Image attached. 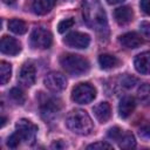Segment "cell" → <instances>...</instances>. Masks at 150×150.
<instances>
[{
	"label": "cell",
	"instance_id": "32",
	"mask_svg": "<svg viewBox=\"0 0 150 150\" xmlns=\"http://www.w3.org/2000/svg\"><path fill=\"white\" fill-rule=\"evenodd\" d=\"M15 1L16 0H2V2L6 5H13V4H15Z\"/></svg>",
	"mask_w": 150,
	"mask_h": 150
},
{
	"label": "cell",
	"instance_id": "19",
	"mask_svg": "<svg viewBox=\"0 0 150 150\" xmlns=\"http://www.w3.org/2000/svg\"><path fill=\"white\" fill-rule=\"evenodd\" d=\"M98 63L102 69H111L118 66L120 61L116 56L110 54H102L98 56Z\"/></svg>",
	"mask_w": 150,
	"mask_h": 150
},
{
	"label": "cell",
	"instance_id": "30",
	"mask_svg": "<svg viewBox=\"0 0 150 150\" xmlns=\"http://www.w3.org/2000/svg\"><path fill=\"white\" fill-rule=\"evenodd\" d=\"M66 145L62 143V141H56V142H54L53 144H52V148L53 149H62V148H64Z\"/></svg>",
	"mask_w": 150,
	"mask_h": 150
},
{
	"label": "cell",
	"instance_id": "10",
	"mask_svg": "<svg viewBox=\"0 0 150 150\" xmlns=\"http://www.w3.org/2000/svg\"><path fill=\"white\" fill-rule=\"evenodd\" d=\"M0 50H1L2 54L14 56V55H18L21 52V43L16 39L5 35V36L1 38Z\"/></svg>",
	"mask_w": 150,
	"mask_h": 150
},
{
	"label": "cell",
	"instance_id": "6",
	"mask_svg": "<svg viewBox=\"0 0 150 150\" xmlns=\"http://www.w3.org/2000/svg\"><path fill=\"white\" fill-rule=\"evenodd\" d=\"M53 41L52 34L48 29L43 27H36L33 29L29 36V43L33 48L36 49H47L50 47Z\"/></svg>",
	"mask_w": 150,
	"mask_h": 150
},
{
	"label": "cell",
	"instance_id": "14",
	"mask_svg": "<svg viewBox=\"0 0 150 150\" xmlns=\"http://www.w3.org/2000/svg\"><path fill=\"white\" fill-rule=\"evenodd\" d=\"M135 107H136L135 98L132 96H124L120 101V104H118V114H120V116L122 118L129 117L132 114V111L135 110Z\"/></svg>",
	"mask_w": 150,
	"mask_h": 150
},
{
	"label": "cell",
	"instance_id": "31",
	"mask_svg": "<svg viewBox=\"0 0 150 150\" xmlns=\"http://www.w3.org/2000/svg\"><path fill=\"white\" fill-rule=\"evenodd\" d=\"M108 1V4H110V5H116V4H121L122 1H124V0H107Z\"/></svg>",
	"mask_w": 150,
	"mask_h": 150
},
{
	"label": "cell",
	"instance_id": "12",
	"mask_svg": "<svg viewBox=\"0 0 150 150\" xmlns=\"http://www.w3.org/2000/svg\"><path fill=\"white\" fill-rule=\"evenodd\" d=\"M135 69L143 75L150 74V50L138 54L134 60Z\"/></svg>",
	"mask_w": 150,
	"mask_h": 150
},
{
	"label": "cell",
	"instance_id": "15",
	"mask_svg": "<svg viewBox=\"0 0 150 150\" xmlns=\"http://www.w3.org/2000/svg\"><path fill=\"white\" fill-rule=\"evenodd\" d=\"M114 16H115V20L118 25L124 26V25L129 23L132 20L134 12L129 6H122V7H118V8L115 9Z\"/></svg>",
	"mask_w": 150,
	"mask_h": 150
},
{
	"label": "cell",
	"instance_id": "23",
	"mask_svg": "<svg viewBox=\"0 0 150 150\" xmlns=\"http://www.w3.org/2000/svg\"><path fill=\"white\" fill-rule=\"evenodd\" d=\"M9 98L15 103V104H23L25 103V95L21 89L19 88H12L9 90Z\"/></svg>",
	"mask_w": 150,
	"mask_h": 150
},
{
	"label": "cell",
	"instance_id": "2",
	"mask_svg": "<svg viewBox=\"0 0 150 150\" xmlns=\"http://www.w3.org/2000/svg\"><path fill=\"white\" fill-rule=\"evenodd\" d=\"M38 127L29 120H19L15 124V132L12 134L7 139V145L12 149H16L21 143L32 144L35 139Z\"/></svg>",
	"mask_w": 150,
	"mask_h": 150
},
{
	"label": "cell",
	"instance_id": "21",
	"mask_svg": "<svg viewBox=\"0 0 150 150\" xmlns=\"http://www.w3.org/2000/svg\"><path fill=\"white\" fill-rule=\"evenodd\" d=\"M12 76V66L6 62V61H1L0 63V83L2 86H5Z\"/></svg>",
	"mask_w": 150,
	"mask_h": 150
},
{
	"label": "cell",
	"instance_id": "28",
	"mask_svg": "<svg viewBox=\"0 0 150 150\" xmlns=\"http://www.w3.org/2000/svg\"><path fill=\"white\" fill-rule=\"evenodd\" d=\"M136 79L132 77V76H125L123 80H122V86L125 87V88H131L134 87V84L136 83Z\"/></svg>",
	"mask_w": 150,
	"mask_h": 150
},
{
	"label": "cell",
	"instance_id": "8",
	"mask_svg": "<svg viewBox=\"0 0 150 150\" xmlns=\"http://www.w3.org/2000/svg\"><path fill=\"white\" fill-rule=\"evenodd\" d=\"M43 83H45L46 88L49 91L55 93V94L61 93L67 87V80H66V77L62 74L56 73V71L48 73L45 76V79H43Z\"/></svg>",
	"mask_w": 150,
	"mask_h": 150
},
{
	"label": "cell",
	"instance_id": "7",
	"mask_svg": "<svg viewBox=\"0 0 150 150\" xmlns=\"http://www.w3.org/2000/svg\"><path fill=\"white\" fill-rule=\"evenodd\" d=\"M61 104L59 101L52 97H45L40 103V110H41V117L46 122L53 121L60 112Z\"/></svg>",
	"mask_w": 150,
	"mask_h": 150
},
{
	"label": "cell",
	"instance_id": "29",
	"mask_svg": "<svg viewBox=\"0 0 150 150\" xmlns=\"http://www.w3.org/2000/svg\"><path fill=\"white\" fill-rule=\"evenodd\" d=\"M139 7L146 15H150V0H141Z\"/></svg>",
	"mask_w": 150,
	"mask_h": 150
},
{
	"label": "cell",
	"instance_id": "5",
	"mask_svg": "<svg viewBox=\"0 0 150 150\" xmlns=\"http://www.w3.org/2000/svg\"><path fill=\"white\" fill-rule=\"evenodd\" d=\"M96 97V89L90 83H79L71 91V100L79 104H87Z\"/></svg>",
	"mask_w": 150,
	"mask_h": 150
},
{
	"label": "cell",
	"instance_id": "1",
	"mask_svg": "<svg viewBox=\"0 0 150 150\" xmlns=\"http://www.w3.org/2000/svg\"><path fill=\"white\" fill-rule=\"evenodd\" d=\"M82 14L88 27L94 29L102 38L108 36L109 29L107 14L98 0H83Z\"/></svg>",
	"mask_w": 150,
	"mask_h": 150
},
{
	"label": "cell",
	"instance_id": "18",
	"mask_svg": "<svg viewBox=\"0 0 150 150\" xmlns=\"http://www.w3.org/2000/svg\"><path fill=\"white\" fill-rule=\"evenodd\" d=\"M115 142L118 144L121 149H131L136 146V141H135L134 135L127 130H122V132L120 134V136L117 137Z\"/></svg>",
	"mask_w": 150,
	"mask_h": 150
},
{
	"label": "cell",
	"instance_id": "27",
	"mask_svg": "<svg viewBox=\"0 0 150 150\" xmlns=\"http://www.w3.org/2000/svg\"><path fill=\"white\" fill-rule=\"evenodd\" d=\"M139 29L142 32V34L144 36H146L148 39H150V22L149 21H143L139 25Z\"/></svg>",
	"mask_w": 150,
	"mask_h": 150
},
{
	"label": "cell",
	"instance_id": "33",
	"mask_svg": "<svg viewBox=\"0 0 150 150\" xmlns=\"http://www.w3.org/2000/svg\"><path fill=\"white\" fill-rule=\"evenodd\" d=\"M5 122H6V118H5V117H2V118H1V127H4V125H5Z\"/></svg>",
	"mask_w": 150,
	"mask_h": 150
},
{
	"label": "cell",
	"instance_id": "22",
	"mask_svg": "<svg viewBox=\"0 0 150 150\" xmlns=\"http://www.w3.org/2000/svg\"><path fill=\"white\" fill-rule=\"evenodd\" d=\"M137 97H138L139 102L143 103L144 105L150 104V84L149 83H144L138 88Z\"/></svg>",
	"mask_w": 150,
	"mask_h": 150
},
{
	"label": "cell",
	"instance_id": "3",
	"mask_svg": "<svg viewBox=\"0 0 150 150\" xmlns=\"http://www.w3.org/2000/svg\"><path fill=\"white\" fill-rule=\"evenodd\" d=\"M66 125L71 132L81 136H87L91 134V131L94 130V123L90 116L88 115L87 111L81 109L71 110L67 115Z\"/></svg>",
	"mask_w": 150,
	"mask_h": 150
},
{
	"label": "cell",
	"instance_id": "4",
	"mask_svg": "<svg viewBox=\"0 0 150 150\" xmlns=\"http://www.w3.org/2000/svg\"><path fill=\"white\" fill-rule=\"evenodd\" d=\"M62 68L73 76H81L89 70V62L81 55L76 54H66L60 59Z\"/></svg>",
	"mask_w": 150,
	"mask_h": 150
},
{
	"label": "cell",
	"instance_id": "13",
	"mask_svg": "<svg viewBox=\"0 0 150 150\" xmlns=\"http://www.w3.org/2000/svg\"><path fill=\"white\" fill-rule=\"evenodd\" d=\"M118 42L122 45V47H125L129 49H135L143 43V39L137 33L130 32V33H125L122 36H120Z\"/></svg>",
	"mask_w": 150,
	"mask_h": 150
},
{
	"label": "cell",
	"instance_id": "20",
	"mask_svg": "<svg viewBox=\"0 0 150 150\" xmlns=\"http://www.w3.org/2000/svg\"><path fill=\"white\" fill-rule=\"evenodd\" d=\"M8 28H9L11 32H13L14 34H18V35H22V34H25L27 32V25L20 19L9 20Z\"/></svg>",
	"mask_w": 150,
	"mask_h": 150
},
{
	"label": "cell",
	"instance_id": "25",
	"mask_svg": "<svg viewBox=\"0 0 150 150\" xmlns=\"http://www.w3.org/2000/svg\"><path fill=\"white\" fill-rule=\"evenodd\" d=\"M87 149H97V150H103V149H112V145L105 142H96L93 144H89L87 146Z\"/></svg>",
	"mask_w": 150,
	"mask_h": 150
},
{
	"label": "cell",
	"instance_id": "26",
	"mask_svg": "<svg viewBox=\"0 0 150 150\" xmlns=\"http://www.w3.org/2000/svg\"><path fill=\"white\" fill-rule=\"evenodd\" d=\"M138 134L142 138L145 139H150V123H146L144 125H142L138 130Z\"/></svg>",
	"mask_w": 150,
	"mask_h": 150
},
{
	"label": "cell",
	"instance_id": "24",
	"mask_svg": "<svg viewBox=\"0 0 150 150\" xmlns=\"http://www.w3.org/2000/svg\"><path fill=\"white\" fill-rule=\"evenodd\" d=\"M74 23H75V21H74L73 18H68V19H64V20L60 21L59 25H57L59 33H64L66 30H68L69 28H71L74 26Z\"/></svg>",
	"mask_w": 150,
	"mask_h": 150
},
{
	"label": "cell",
	"instance_id": "9",
	"mask_svg": "<svg viewBox=\"0 0 150 150\" xmlns=\"http://www.w3.org/2000/svg\"><path fill=\"white\" fill-rule=\"evenodd\" d=\"M63 42L70 47V48H76V49H84L89 46L90 43V36L86 33L81 32H73L69 33L64 39Z\"/></svg>",
	"mask_w": 150,
	"mask_h": 150
},
{
	"label": "cell",
	"instance_id": "17",
	"mask_svg": "<svg viewBox=\"0 0 150 150\" xmlns=\"http://www.w3.org/2000/svg\"><path fill=\"white\" fill-rule=\"evenodd\" d=\"M94 115L95 117L97 118L98 122L101 123H105L110 116H111V109H110V105L107 103V102H101L98 103L97 105L94 107Z\"/></svg>",
	"mask_w": 150,
	"mask_h": 150
},
{
	"label": "cell",
	"instance_id": "11",
	"mask_svg": "<svg viewBox=\"0 0 150 150\" xmlns=\"http://www.w3.org/2000/svg\"><path fill=\"white\" fill-rule=\"evenodd\" d=\"M35 67L32 63H25L19 74V81L25 87H32L35 82Z\"/></svg>",
	"mask_w": 150,
	"mask_h": 150
},
{
	"label": "cell",
	"instance_id": "16",
	"mask_svg": "<svg viewBox=\"0 0 150 150\" xmlns=\"http://www.w3.org/2000/svg\"><path fill=\"white\" fill-rule=\"evenodd\" d=\"M55 2L56 0H34L32 4V8L35 14L45 15L54 8Z\"/></svg>",
	"mask_w": 150,
	"mask_h": 150
}]
</instances>
